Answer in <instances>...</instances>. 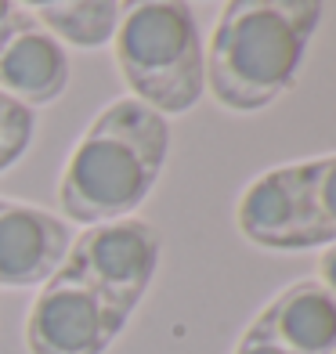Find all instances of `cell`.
Segmentation results:
<instances>
[{
    "instance_id": "cell-1",
    "label": "cell",
    "mask_w": 336,
    "mask_h": 354,
    "mask_svg": "<svg viewBox=\"0 0 336 354\" xmlns=\"http://www.w3.org/2000/svg\"><path fill=\"white\" fill-rule=\"evenodd\" d=\"M170 127L141 105L120 98L105 105L76 141L58 181V206L76 224H105L131 217L152 196L167 167Z\"/></svg>"
},
{
    "instance_id": "cell-2",
    "label": "cell",
    "mask_w": 336,
    "mask_h": 354,
    "mask_svg": "<svg viewBox=\"0 0 336 354\" xmlns=\"http://www.w3.org/2000/svg\"><path fill=\"white\" fill-rule=\"evenodd\" d=\"M326 0H228L210 37L206 84L228 112H261L297 84Z\"/></svg>"
},
{
    "instance_id": "cell-3",
    "label": "cell",
    "mask_w": 336,
    "mask_h": 354,
    "mask_svg": "<svg viewBox=\"0 0 336 354\" xmlns=\"http://www.w3.org/2000/svg\"><path fill=\"white\" fill-rule=\"evenodd\" d=\"M109 44L141 105L159 116H178L199 105L206 91V51L188 0H123Z\"/></svg>"
},
{
    "instance_id": "cell-4",
    "label": "cell",
    "mask_w": 336,
    "mask_h": 354,
    "mask_svg": "<svg viewBox=\"0 0 336 354\" xmlns=\"http://www.w3.org/2000/svg\"><path fill=\"white\" fill-rule=\"evenodd\" d=\"M159 257H163V239L152 224L138 217H120L91 224L73 235L62 271L94 286L123 315H134L159 271Z\"/></svg>"
},
{
    "instance_id": "cell-5",
    "label": "cell",
    "mask_w": 336,
    "mask_h": 354,
    "mask_svg": "<svg viewBox=\"0 0 336 354\" xmlns=\"http://www.w3.org/2000/svg\"><path fill=\"white\" fill-rule=\"evenodd\" d=\"M131 315L109 304L98 289L76 275L55 271L40 286L26 315V351L29 354H105L127 329Z\"/></svg>"
},
{
    "instance_id": "cell-6",
    "label": "cell",
    "mask_w": 336,
    "mask_h": 354,
    "mask_svg": "<svg viewBox=\"0 0 336 354\" xmlns=\"http://www.w3.org/2000/svg\"><path fill=\"white\" fill-rule=\"evenodd\" d=\"M239 232L261 250H315L318 232H315V206H311V185H308V167L290 163L261 174L257 181L239 199Z\"/></svg>"
},
{
    "instance_id": "cell-7",
    "label": "cell",
    "mask_w": 336,
    "mask_h": 354,
    "mask_svg": "<svg viewBox=\"0 0 336 354\" xmlns=\"http://www.w3.org/2000/svg\"><path fill=\"white\" fill-rule=\"evenodd\" d=\"M69 87V51L29 11L0 26V91L29 109L58 102Z\"/></svg>"
},
{
    "instance_id": "cell-8",
    "label": "cell",
    "mask_w": 336,
    "mask_h": 354,
    "mask_svg": "<svg viewBox=\"0 0 336 354\" xmlns=\"http://www.w3.org/2000/svg\"><path fill=\"white\" fill-rule=\"evenodd\" d=\"M73 246L66 217L15 199H0V286L37 289L55 275Z\"/></svg>"
},
{
    "instance_id": "cell-9",
    "label": "cell",
    "mask_w": 336,
    "mask_h": 354,
    "mask_svg": "<svg viewBox=\"0 0 336 354\" xmlns=\"http://www.w3.org/2000/svg\"><path fill=\"white\" fill-rule=\"evenodd\" d=\"M246 329L282 344L293 354H333L336 297L318 279H300L271 297Z\"/></svg>"
},
{
    "instance_id": "cell-10",
    "label": "cell",
    "mask_w": 336,
    "mask_h": 354,
    "mask_svg": "<svg viewBox=\"0 0 336 354\" xmlns=\"http://www.w3.org/2000/svg\"><path fill=\"white\" fill-rule=\"evenodd\" d=\"M15 4L73 47L109 44L120 15V0H15Z\"/></svg>"
},
{
    "instance_id": "cell-11",
    "label": "cell",
    "mask_w": 336,
    "mask_h": 354,
    "mask_svg": "<svg viewBox=\"0 0 336 354\" xmlns=\"http://www.w3.org/2000/svg\"><path fill=\"white\" fill-rule=\"evenodd\" d=\"M304 167H308V185H311L318 246H333L336 243V152L322 159H308Z\"/></svg>"
},
{
    "instance_id": "cell-12",
    "label": "cell",
    "mask_w": 336,
    "mask_h": 354,
    "mask_svg": "<svg viewBox=\"0 0 336 354\" xmlns=\"http://www.w3.org/2000/svg\"><path fill=\"white\" fill-rule=\"evenodd\" d=\"M33 134H37L33 109L15 102L11 94L0 91V174H4L8 167H15L26 156Z\"/></svg>"
},
{
    "instance_id": "cell-13",
    "label": "cell",
    "mask_w": 336,
    "mask_h": 354,
    "mask_svg": "<svg viewBox=\"0 0 336 354\" xmlns=\"http://www.w3.org/2000/svg\"><path fill=\"white\" fill-rule=\"evenodd\" d=\"M235 354H293V351H286L282 344H275V340H268V336L246 329L243 340L235 344Z\"/></svg>"
},
{
    "instance_id": "cell-14",
    "label": "cell",
    "mask_w": 336,
    "mask_h": 354,
    "mask_svg": "<svg viewBox=\"0 0 336 354\" xmlns=\"http://www.w3.org/2000/svg\"><path fill=\"white\" fill-rule=\"evenodd\" d=\"M318 282H322L329 293L336 297V243L322 253V261H318Z\"/></svg>"
},
{
    "instance_id": "cell-15",
    "label": "cell",
    "mask_w": 336,
    "mask_h": 354,
    "mask_svg": "<svg viewBox=\"0 0 336 354\" xmlns=\"http://www.w3.org/2000/svg\"><path fill=\"white\" fill-rule=\"evenodd\" d=\"M15 11H19V4H15V0H0V26H4Z\"/></svg>"
},
{
    "instance_id": "cell-16",
    "label": "cell",
    "mask_w": 336,
    "mask_h": 354,
    "mask_svg": "<svg viewBox=\"0 0 336 354\" xmlns=\"http://www.w3.org/2000/svg\"><path fill=\"white\" fill-rule=\"evenodd\" d=\"M333 354H336V351H333Z\"/></svg>"
}]
</instances>
